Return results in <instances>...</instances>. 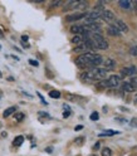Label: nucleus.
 I'll return each mask as SVG.
<instances>
[{"mask_svg": "<svg viewBox=\"0 0 137 156\" xmlns=\"http://www.w3.org/2000/svg\"><path fill=\"white\" fill-rule=\"evenodd\" d=\"M49 97H52V98H59V97H61V92L57 91V90H52L49 92Z\"/></svg>", "mask_w": 137, "mask_h": 156, "instance_id": "obj_19", "label": "nucleus"}, {"mask_svg": "<svg viewBox=\"0 0 137 156\" xmlns=\"http://www.w3.org/2000/svg\"><path fill=\"white\" fill-rule=\"evenodd\" d=\"M118 4H120L121 8L127 9V10H130V9H131V2H130V0H120Z\"/></svg>", "mask_w": 137, "mask_h": 156, "instance_id": "obj_13", "label": "nucleus"}, {"mask_svg": "<svg viewBox=\"0 0 137 156\" xmlns=\"http://www.w3.org/2000/svg\"><path fill=\"white\" fill-rule=\"evenodd\" d=\"M103 63V58L100 54H96L92 52H86L83 54H81L79 57L76 59V64L79 68H97L98 66H101Z\"/></svg>", "mask_w": 137, "mask_h": 156, "instance_id": "obj_1", "label": "nucleus"}, {"mask_svg": "<svg viewBox=\"0 0 137 156\" xmlns=\"http://www.w3.org/2000/svg\"><path fill=\"white\" fill-rule=\"evenodd\" d=\"M101 18L104 19V20H113V19H114V14L111 10H106V9H103V10L101 12Z\"/></svg>", "mask_w": 137, "mask_h": 156, "instance_id": "obj_9", "label": "nucleus"}, {"mask_svg": "<svg viewBox=\"0 0 137 156\" xmlns=\"http://www.w3.org/2000/svg\"><path fill=\"white\" fill-rule=\"evenodd\" d=\"M88 156H97L96 154H91V155H88Z\"/></svg>", "mask_w": 137, "mask_h": 156, "instance_id": "obj_32", "label": "nucleus"}, {"mask_svg": "<svg viewBox=\"0 0 137 156\" xmlns=\"http://www.w3.org/2000/svg\"><path fill=\"white\" fill-rule=\"evenodd\" d=\"M29 63H30L32 66H35V67H38V66H39L38 61H35V59H29Z\"/></svg>", "mask_w": 137, "mask_h": 156, "instance_id": "obj_26", "label": "nucleus"}, {"mask_svg": "<svg viewBox=\"0 0 137 156\" xmlns=\"http://www.w3.org/2000/svg\"><path fill=\"white\" fill-rule=\"evenodd\" d=\"M135 77H137V69H136V72H135V74H133Z\"/></svg>", "mask_w": 137, "mask_h": 156, "instance_id": "obj_33", "label": "nucleus"}, {"mask_svg": "<svg viewBox=\"0 0 137 156\" xmlns=\"http://www.w3.org/2000/svg\"><path fill=\"white\" fill-rule=\"evenodd\" d=\"M37 94H38V97H39V98H40V101H42V103H43V105H48V102L44 100V97H43L40 93H39V92H37Z\"/></svg>", "mask_w": 137, "mask_h": 156, "instance_id": "obj_24", "label": "nucleus"}, {"mask_svg": "<svg viewBox=\"0 0 137 156\" xmlns=\"http://www.w3.org/2000/svg\"><path fill=\"white\" fill-rule=\"evenodd\" d=\"M131 126H132V127H137V119H136V117L131 120Z\"/></svg>", "mask_w": 137, "mask_h": 156, "instance_id": "obj_25", "label": "nucleus"}, {"mask_svg": "<svg viewBox=\"0 0 137 156\" xmlns=\"http://www.w3.org/2000/svg\"><path fill=\"white\" fill-rule=\"evenodd\" d=\"M3 35V33H2V29H0V37H2Z\"/></svg>", "mask_w": 137, "mask_h": 156, "instance_id": "obj_34", "label": "nucleus"}, {"mask_svg": "<svg viewBox=\"0 0 137 156\" xmlns=\"http://www.w3.org/2000/svg\"><path fill=\"white\" fill-rule=\"evenodd\" d=\"M118 133H120L118 131H114V130H106L104 132L100 133L98 136L100 137H103V136H114V135H118Z\"/></svg>", "mask_w": 137, "mask_h": 156, "instance_id": "obj_14", "label": "nucleus"}, {"mask_svg": "<svg viewBox=\"0 0 137 156\" xmlns=\"http://www.w3.org/2000/svg\"><path fill=\"white\" fill-rule=\"evenodd\" d=\"M114 25L120 29L121 33H128V27H127L126 23H125L123 20H121V19H117L116 23H114Z\"/></svg>", "mask_w": 137, "mask_h": 156, "instance_id": "obj_8", "label": "nucleus"}, {"mask_svg": "<svg viewBox=\"0 0 137 156\" xmlns=\"http://www.w3.org/2000/svg\"><path fill=\"white\" fill-rule=\"evenodd\" d=\"M107 73H108V69L106 68H92L90 71H86L82 74V80L86 82H94V81H103L107 77Z\"/></svg>", "mask_w": 137, "mask_h": 156, "instance_id": "obj_2", "label": "nucleus"}, {"mask_svg": "<svg viewBox=\"0 0 137 156\" xmlns=\"http://www.w3.org/2000/svg\"><path fill=\"white\" fill-rule=\"evenodd\" d=\"M108 34L110 35H113V37H120L121 35V32H120V29L113 24V25H110L108 27Z\"/></svg>", "mask_w": 137, "mask_h": 156, "instance_id": "obj_11", "label": "nucleus"}, {"mask_svg": "<svg viewBox=\"0 0 137 156\" xmlns=\"http://www.w3.org/2000/svg\"><path fill=\"white\" fill-rule=\"evenodd\" d=\"M63 107H64L63 117H64V119H67V117H69V115H71V108H69V107H68L67 105H63Z\"/></svg>", "mask_w": 137, "mask_h": 156, "instance_id": "obj_20", "label": "nucleus"}, {"mask_svg": "<svg viewBox=\"0 0 137 156\" xmlns=\"http://www.w3.org/2000/svg\"><path fill=\"white\" fill-rule=\"evenodd\" d=\"M90 119H91L92 121H98V119H100L98 112H92V113H91V116H90Z\"/></svg>", "mask_w": 137, "mask_h": 156, "instance_id": "obj_22", "label": "nucleus"}, {"mask_svg": "<svg viewBox=\"0 0 137 156\" xmlns=\"http://www.w3.org/2000/svg\"><path fill=\"white\" fill-rule=\"evenodd\" d=\"M71 32L73 34H76V35H79V34H84L86 33L83 25H72L71 27Z\"/></svg>", "mask_w": 137, "mask_h": 156, "instance_id": "obj_10", "label": "nucleus"}, {"mask_svg": "<svg viewBox=\"0 0 137 156\" xmlns=\"http://www.w3.org/2000/svg\"><path fill=\"white\" fill-rule=\"evenodd\" d=\"M87 13H76V14H71V15H67L65 16V22H77V20H81V19L86 18Z\"/></svg>", "mask_w": 137, "mask_h": 156, "instance_id": "obj_5", "label": "nucleus"}, {"mask_svg": "<svg viewBox=\"0 0 137 156\" xmlns=\"http://www.w3.org/2000/svg\"><path fill=\"white\" fill-rule=\"evenodd\" d=\"M114 120H116V121H120V123H125V122H127V120L122 119V117H116Z\"/></svg>", "mask_w": 137, "mask_h": 156, "instance_id": "obj_27", "label": "nucleus"}, {"mask_svg": "<svg viewBox=\"0 0 137 156\" xmlns=\"http://www.w3.org/2000/svg\"><path fill=\"white\" fill-rule=\"evenodd\" d=\"M45 151H47L48 154H51V152L53 151V149H52V147H47V149H45Z\"/></svg>", "mask_w": 137, "mask_h": 156, "instance_id": "obj_30", "label": "nucleus"}, {"mask_svg": "<svg viewBox=\"0 0 137 156\" xmlns=\"http://www.w3.org/2000/svg\"><path fill=\"white\" fill-rule=\"evenodd\" d=\"M120 83H121V76L112 74L108 78H104L103 81H101L100 86L104 87V88H113V87L120 86Z\"/></svg>", "mask_w": 137, "mask_h": 156, "instance_id": "obj_3", "label": "nucleus"}, {"mask_svg": "<svg viewBox=\"0 0 137 156\" xmlns=\"http://www.w3.org/2000/svg\"><path fill=\"white\" fill-rule=\"evenodd\" d=\"M23 142H24V137H23V136H16V137L14 139V141H13L14 146H22Z\"/></svg>", "mask_w": 137, "mask_h": 156, "instance_id": "obj_17", "label": "nucleus"}, {"mask_svg": "<svg viewBox=\"0 0 137 156\" xmlns=\"http://www.w3.org/2000/svg\"><path fill=\"white\" fill-rule=\"evenodd\" d=\"M82 42H83V37H82V35H76V37H73V39H72V43L76 44V45L82 44Z\"/></svg>", "mask_w": 137, "mask_h": 156, "instance_id": "obj_16", "label": "nucleus"}, {"mask_svg": "<svg viewBox=\"0 0 137 156\" xmlns=\"http://www.w3.org/2000/svg\"><path fill=\"white\" fill-rule=\"evenodd\" d=\"M24 117H25V115L23 112H15L14 113V119H15L16 122H22L24 120Z\"/></svg>", "mask_w": 137, "mask_h": 156, "instance_id": "obj_18", "label": "nucleus"}, {"mask_svg": "<svg viewBox=\"0 0 137 156\" xmlns=\"http://www.w3.org/2000/svg\"><path fill=\"white\" fill-rule=\"evenodd\" d=\"M136 88H137V87H136L135 83H132V82H123V83H122V90H123L125 92L132 93V92L136 91Z\"/></svg>", "mask_w": 137, "mask_h": 156, "instance_id": "obj_7", "label": "nucleus"}, {"mask_svg": "<svg viewBox=\"0 0 137 156\" xmlns=\"http://www.w3.org/2000/svg\"><path fill=\"white\" fill-rule=\"evenodd\" d=\"M82 129H83V126H82V125H78V126H76L74 130H76V131H81Z\"/></svg>", "mask_w": 137, "mask_h": 156, "instance_id": "obj_29", "label": "nucleus"}, {"mask_svg": "<svg viewBox=\"0 0 137 156\" xmlns=\"http://www.w3.org/2000/svg\"><path fill=\"white\" fill-rule=\"evenodd\" d=\"M90 38L93 42L96 49H107V48H108V43L106 42V39L101 34H91L90 33Z\"/></svg>", "mask_w": 137, "mask_h": 156, "instance_id": "obj_4", "label": "nucleus"}, {"mask_svg": "<svg viewBox=\"0 0 137 156\" xmlns=\"http://www.w3.org/2000/svg\"><path fill=\"white\" fill-rule=\"evenodd\" d=\"M102 156H112V150L110 147H104L102 150Z\"/></svg>", "mask_w": 137, "mask_h": 156, "instance_id": "obj_21", "label": "nucleus"}, {"mask_svg": "<svg viewBox=\"0 0 137 156\" xmlns=\"http://www.w3.org/2000/svg\"><path fill=\"white\" fill-rule=\"evenodd\" d=\"M103 64H104L106 69H110V68H113V67L116 66V62H114L113 59H111V58H107V59L103 62Z\"/></svg>", "mask_w": 137, "mask_h": 156, "instance_id": "obj_12", "label": "nucleus"}, {"mask_svg": "<svg viewBox=\"0 0 137 156\" xmlns=\"http://www.w3.org/2000/svg\"><path fill=\"white\" fill-rule=\"evenodd\" d=\"M28 39H29V38H28V35H23V37H22V42H23V43H25V42H28Z\"/></svg>", "mask_w": 137, "mask_h": 156, "instance_id": "obj_28", "label": "nucleus"}, {"mask_svg": "<svg viewBox=\"0 0 137 156\" xmlns=\"http://www.w3.org/2000/svg\"><path fill=\"white\" fill-rule=\"evenodd\" d=\"M136 69H137V68H136L135 66L122 68V69H121V77H130V76H133L135 72H136Z\"/></svg>", "mask_w": 137, "mask_h": 156, "instance_id": "obj_6", "label": "nucleus"}, {"mask_svg": "<svg viewBox=\"0 0 137 156\" xmlns=\"http://www.w3.org/2000/svg\"><path fill=\"white\" fill-rule=\"evenodd\" d=\"M0 49H2V47H0Z\"/></svg>", "mask_w": 137, "mask_h": 156, "instance_id": "obj_36", "label": "nucleus"}, {"mask_svg": "<svg viewBox=\"0 0 137 156\" xmlns=\"http://www.w3.org/2000/svg\"><path fill=\"white\" fill-rule=\"evenodd\" d=\"M15 111H16V108H15V107H9V108H6V110L4 111V113H3V117H5V119H6V117H9L10 115H13Z\"/></svg>", "mask_w": 137, "mask_h": 156, "instance_id": "obj_15", "label": "nucleus"}, {"mask_svg": "<svg viewBox=\"0 0 137 156\" xmlns=\"http://www.w3.org/2000/svg\"><path fill=\"white\" fill-rule=\"evenodd\" d=\"M93 149H94V150H97V149H100V144H96V145L93 146Z\"/></svg>", "mask_w": 137, "mask_h": 156, "instance_id": "obj_31", "label": "nucleus"}, {"mask_svg": "<svg viewBox=\"0 0 137 156\" xmlns=\"http://www.w3.org/2000/svg\"><path fill=\"white\" fill-rule=\"evenodd\" d=\"M3 77V74H2V72H0V78H2Z\"/></svg>", "mask_w": 137, "mask_h": 156, "instance_id": "obj_35", "label": "nucleus"}, {"mask_svg": "<svg viewBox=\"0 0 137 156\" xmlns=\"http://www.w3.org/2000/svg\"><path fill=\"white\" fill-rule=\"evenodd\" d=\"M130 54L131 55H137V45L131 48V49H130Z\"/></svg>", "mask_w": 137, "mask_h": 156, "instance_id": "obj_23", "label": "nucleus"}]
</instances>
